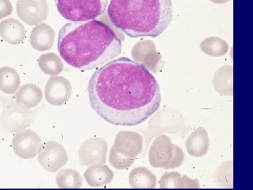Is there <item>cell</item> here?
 <instances>
[{
	"mask_svg": "<svg viewBox=\"0 0 253 190\" xmlns=\"http://www.w3.org/2000/svg\"><path fill=\"white\" fill-rule=\"evenodd\" d=\"M89 102L114 126H137L154 115L161 101L160 86L144 65L127 57L113 59L91 76Z\"/></svg>",
	"mask_w": 253,
	"mask_h": 190,
	"instance_id": "6da1fadb",
	"label": "cell"
},
{
	"mask_svg": "<svg viewBox=\"0 0 253 190\" xmlns=\"http://www.w3.org/2000/svg\"><path fill=\"white\" fill-rule=\"evenodd\" d=\"M58 51L70 66L90 71L119 56L122 43L116 32L102 21H71L60 30Z\"/></svg>",
	"mask_w": 253,
	"mask_h": 190,
	"instance_id": "7a4b0ae2",
	"label": "cell"
},
{
	"mask_svg": "<svg viewBox=\"0 0 253 190\" xmlns=\"http://www.w3.org/2000/svg\"><path fill=\"white\" fill-rule=\"evenodd\" d=\"M108 16L117 29L133 38L156 37L172 20V0H111Z\"/></svg>",
	"mask_w": 253,
	"mask_h": 190,
	"instance_id": "3957f363",
	"label": "cell"
},
{
	"mask_svg": "<svg viewBox=\"0 0 253 190\" xmlns=\"http://www.w3.org/2000/svg\"><path fill=\"white\" fill-rule=\"evenodd\" d=\"M109 0H55L62 17L72 22L92 21L104 14Z\"/></svg>",
	"mask_w": 253,
	"mask_h": 190,
	"instance_id": "277c9868",
	"label": "cell"
},
{
	"mask_svg": "<svg viewBox=\"0 0 253 190\" xmlns=\"http://www.w3.org/2000/svg\"><path fill=\"white\" fill-rule=\"evenodd\" d=\"M16 102L4 105L0 117V125L9 133H18L31 126L36 114Z\"/></svg>",
	"mask_w": 253,
	"mask_h": 190,
	"instance_id": "5b68a950",
	"label": "cell"
},
{
	"mask_svg": "<svg viewBox=\"0 0 253 190\" xmlns=\"http://www.w3.org/2000/svg\"><path fill=\"white\" fill-rule=\"evenodd\" d=\"M175 156H184L182 151L176 145H173L171 143L169 138L167 136H161L155 141L154 144L151 146L149 153V160L151 166L154 167L175 168L172 158ZM179 165L181 163L176 161Z\"/></svg>",
	"mask_w": 253,
	"mask_h": 190,
	"instance_id": "8992f818",
	"label": "cell"
},
{
	"mask_svg": "<svg viewBox=\"0 0 253 190\" xmlns=\"http://www.w3.org/2000/svg\"><path fill=\"white\" fill-rule=\"evenodd\" d=\"M38 161L45 171L56 173L67 164L68 155L66 148L56 141L46 142L38 155Z\"/></svg>",
	"mask_w": 253,
	"mask_h": 190,
	"instance_id": "52a82bcc",
	"label": "cell"
},
{
	"mask_svg": "<svg viewBox=\"0 0 253 190\" xmlns=\"http://www.w3.org/2000/svg\"><path fill=\"white\" fill-rule=\"evenodd\" d=\"M43 145L41 137L30 129L16 133L12 140L13 150L22 159L36 158L41 153Z\"/></svg>",
	"mask_w": 253,
	"mask_h": 190,
	"instance_id": "ba28073f",
	"label": "cell"
},
{
	"mask_svg": "<svg viewBox=\"0 0 253 190\" xmlns=\"http://www.w3.org/2000/svg\"><path fill=\"white\" fill-rule=\"evenodd\" d=\"M49 11L46 0H18L16 4L18 17L28 26H38L45 21Z\"/></svg>",
	"mask_w": 253,
	"mask_h": 190,
	"instance_id": "9c48e42d",
	"label": "cell"
},
{
	"mask_svg": "<svg viewBox=\"0 0 253 190\" xmlns=\"http://www.w3.org/2000/svg\"><path fill=\"white\" fill-rule=\"evenodd\" d=\"M108 143L101 138H91L82 144L78 151L80 163L89 166L95 163H106Z\"/></svg>",
	"mask_w": 253,
	"mask_h": 190,
	"instance_id": "30bf717a",
	"label": "cell"
},
{
	"mask_svg": "<svg viewBox=\"0 0 253 190\" xmlns=\"http://www.w3.org/2000/svg\"><path fill=\"white\" fill-rule=\"evenodd\" d=\"M73 88L71 82L64 76H54L46 83L44 95L46 101L55 106H62L71 99Z\"/></svg>",
	"mask_w": 253,
	"mask_h": 190,
	"instance_id": "8fae6325",
	"label": "cell"
},
{
	"mask_svg": "<svg viewBox=\"0 0 253 190\" xmlns=\"http://www.w3.org/2000/svg\"><path fill=\"white\" fill-rule=\"evenodd\" d=\"M113 147L123 157L134 161L142 149V138L134 132L121 131Z\"/></svg>",
	"mask_w": 253,
	"mask_h": 190,
	"instance_id": "7c38bea8",
	"label": "cell"
},
{
	"mask_svg": "<svg viewBox=\"0 0 253 190\" xmlns=\"http://www.w3.org/2000/svg\"><path fill=\"white\" fill-rule=\"evenodd\" d=\"M54 40V30L46 23H41L33 28L30 36L32 48L39 51L51 49Z\"/></svg>",
	"mask_w": 253,
	"mask_h": 190,
	"instance_id": "4fadbf2b",
	"label": "cell"
},
{
	"mask_svg": "<svg viewBox=\"0 0 253 190\" xmlns=\"http://www.w3.org/2000/svg\"><path fill=\"white\" fill-rule=\"evenodd\" d=\"M26 36L24 26L16 18H9L0 22V36L10 45L22 43Z\"/></svg>",
	"mask_w": 253,
	"mask_h": 190,
	"instance_id": "5bb4252c",
	"label": "cell"
},
{
	"mask_svg": "<svg viewBox=\"0 0 253 190\" xmlns=\"http://www.w3.org/2000/svg\"><path fill=\"white\" fill-rule=\"evenodd\" d=\"M84 176L89 186L100 188L111 183L114 178V173L104 163H95L88 167Z\"/></svg>",
	"mask_w": 253,
	"mask_h": 190,
	"instance_id": "9a60e30c",
	"label": "cell"
},
{
	"mask_svg": "<svg viewBox=\"0 0 253 190\" xmlns=\"http://www.w3.org/2000/svg\"><path fill=\"white\" fill-rule=\"evenodd\" d=\"M42 99V91L39 87L33 83L23 85L16 92L15 96V101L28 109L37 107L41 104Z\"/></svg>",
	"mask_w": 253,
	"mask_h": 190,
	"instance_id": "2e32d148",
	"label": "cell"
},
{
	"mask_svg": "<svg viewBox=\"0 0 253 190\" xmlns=\"http://www.w3.org/2000/svg\"><path fill=\"white\" fill-rule=\"evenodd\" d=\"M209 145V136L206 130L202 127L196 129L186 142L187 152L194 157H202L207 154Z\"/></svg>",
	"mask_w": 253,
	"mask_h": 190,
	"instance_id": "e0dca14e",
	"label": "cell"
},
{
	"mask_svg": "<svg viewBox=\"0 0 253 190\" xmlns=\"http://www.w3.org/2000/svg\"><path fill=\"white\" fill-rule=\"evenodd\" d=\"M21 86V77L14 68L5 66L0 68V91L6 95L16 93Z\"/></svg>",
	"mask_w": 253,
	"mask_h": 190,
	"instance_id": "ac0fdd59",
	"label": "cell"
},
{
	"mask_svg": "<svg viewBox=\"0 0 253 190\" xmlns=\"http://www.w3.org/2000/svg\"><path fill=\"white\" fill-rule=\"evenodd\" d=\"M129 183L132 188H155L156 177L148 168H134L129 175Z\"/></svg>",
	"mask_w": 253,
	"mask_h": 190,
	"instance_id": "d6986e66",
	"label": "cell"
},
{
	"mask_svg": "<svg viewBox=\"0 0 253 190\" xmlns=\"http://www.w3.org/2000/svg\"><path fill=\"white\" fill-rule=\"evenodd\" d=\"M161 188H199V183L196 180L189 179L187 176L181 177L177 172L168 173L160 180Z\"/></svg>",
	"mask_w": 253,
	"mask_h": 190,
	"instance_id": "ffe728a7",
	"label": "cell"
},
{
	"mask_svg": "<svg viewBox=\"0 0 253 190\" xmlns=\"http://www.w3.org/2000/svg\"><path fill=\"white\" fill-rule=\"evenodd\" d=\"M38 66L43 73L51 77L59 76L63 70V63L55 53H45L38 59Z\"/></svg>",
	"mask_w": 253,
	"mask_h": 190,
	"instance_id": "44dd1931",
	"label": "cell"
},
{
	"mask_svg": "<svg viewBox=\"0 0 253 190\" xmlns=\"http://www.w3.org/2000/svg\"><path fill=\"white\" fill-rule=\"evenodd\" d=\"M56 183L61 189H78L82 188L83 180L79 172L71 168L62 169L56 177Z\"/></svg>",
	"mask_w": 253,
	"mask_h": 190,
	"instance_id": "7402d4cb",
	"label": "cell"
},
{
	"mask_svg": "<svg viewBox=\"0 0 253 190\" xmlns=\"http://www.w3.org/2000/svg\"><path fill=\"white\" fill-rule=\"evenodd\" d=\"M109 161L110 163L116 169L125 170L130 167L134 161L123 157L118 154L112 146L110 151Z\"/></svg>",
	"mask_w": 253,
	"mask_h": 190,
	"instance_id": "603a6c76",
	"label": "cell"
},
{
	"mask_svg": "<svg viewBox=\"0 0 253 190\" xmlns=\"http://www.w3.org/2000/svg\"><path fill=\"white\" fill-rule=\"evenodd\" d=\"M13 6L10 0H0V19L12 14Z\"/></svg>",
	"mask_w": 253,
	"mask_h": 190,
	"instance_id": "cb8c5ba5",
	"label": "cell"
}]
</instances>
